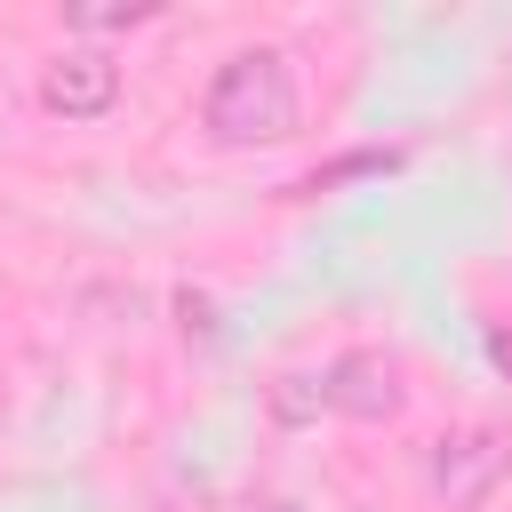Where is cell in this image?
<instances>
[{
  "mask_svg": "<svg viewBox=\"0 0 512 512\" xmlns=\"http://www.w3.org/2000/svg\"><path fill=\"white\" fill-rule=\"evenodd\" d=\"M200 128L232 152L248 144H288L304 128V88H296V64L280 48H232L208 88H200Z\"/></svg>",
  "mask_w": 512,
  "mask_h": 512,
  "instance_id": "cell-1",
  "label": "cell"
},
{
  "mask_svg": "<svg viewBox=\"0 0 512 512\" xmlns=\"http://www.w3.org/2000/svg\"><path fill=\"white\" fill-rule=\"evenodd\" d=\"M504 472H512V440L488 432V424H456V432H440L424 448V480H432V496L448 512H480L504 488Z\"/></svg>",
  "mask_w": 512,
  "mask_h": 512,
  "instance_id": "cell-2",
  "label": "cell"
},
{
  "mask_svg": "<svg viewBox=\"0 0 512 512\" xmlns=\"http://www.w3.org/2000/svg\"><path fill=\"white\" fill-rule=\"evenodd\" d=\"M40 104H48L56 120H104V112L120 104V56H112V48H88V40L56 48L48 72H40Z\"/></svg>",
  "mask_w": 512,
  "mask_h": 512,
  "instance_id": "cell-3",
  "label": "cell"
},
{
  "mask_svg": "<svg viewBox=\"0 0 512 512\" xmlns=\"http://www.w3.org/2000/svg\"><path fill=\"white\" fill-rule=\"evenodd\" d=\"M328 408L352 416V424H392L408 408V384L384 352H336L328 360Z\"/></svg>",
  "mask_w": 512,
  "mask_h": 512,
  "instance_id": "cell-4",
  "label": "cell"
},
{
  "mask_svg": "<svg viewBox=\"0 0 512 512\" xmlns=\"http://www.w3.org/2000/svg\"><path fill=\"white\" fill-rule=\"evenodd\" d=\"M264 408H272V424H312L328 408V368H280Z\"/></svg>",
  "mask_w": 512,
  "mask_h": 512,
  "instance_id": "cell-5",
  "label": "cell"
},
{
  "mask_svg": "<svg viewBox=\"0 0 512 512\" xmlns=\"http://www.w3.org/2000/svg\"><path fill=\"white\" fill-rule=\"evenodd\" d=\"M136 24H160V8H72L64 32H136Z\"/></svg>",
  "mask_w": 512,
  "mask_h": 512,
  "instance_id": "cell-6",
  "label": "cell"
}]
</instances>
